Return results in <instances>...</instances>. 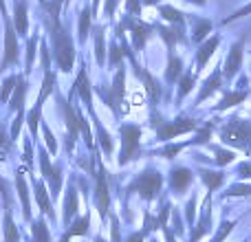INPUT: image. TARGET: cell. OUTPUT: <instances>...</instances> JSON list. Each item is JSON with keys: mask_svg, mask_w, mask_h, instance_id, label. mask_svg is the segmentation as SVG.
<instances>
[{"mask_svg": "<svg viewBox=\"0 0 251 242\" xmlns=\"http://www.w3.org/2000/svg\"><path fill=\"white\" fill-rule=\"evenodd\" d=\"M13 29H16L18 38H26L29 33V4L26 0H18L13 7Z\"/></svg>", "mask_w": 251, "mask_h": 242, "instance_id": "8", "label": "cell"}, {"mask_svg": "<svg viewBox=\"0 0 251 242\" xmlns=\"http://www.w3.org/2000/svg\"><path fill=\"white\" fill-rule=\"evenodd\" d=\"M4 242H20V234H18V227L13 225L9 209L4 212Z\"/></svg>", "mask_w": 251, "mask_h": 242, "instance_id": "21", "label": "cell"}, {"mask_svg": "<svg viewBox=\"0 0 251 242\" xmlns=\"http://www.w3.org/2000/svg\"><path fill=\"white\" fill-rule=\"evenodd\" d=\"M35 48H38V35H33V38L29 40V44H26V69H25V75L31 71V66H33V57H35Z\"/></svg>", "mask_w": 251, "mask_h": 242, "instance_id": "29", "label": "cell"}, {"mask_svg": "<svg viewBox=\"0 0 251 242\" xmlns=\"http://www.w3.org/2000/svg\"><path fill=\"white\" fill-rule=\"evenodd\" d=\"M223 141L243 150H251V123L243 119H229V123L223 128Z\"/></svg>", "mask_w": 251, "mask_h": 242, "instance_id": "2", "label": "cell"}, {"mask_svg": "<svg viewBox=\"0 0 251 242\" xmlns=\"http://www.w3.org/2000/svg\"><path fill=\"white\" fill-rule=\"evenodd\" d=\"M221 44V38H212L209 42H205L203 47H201V51H199V57H196V64H199V69H203L205 66V62L212 57V53L216 51V47Z\"/></svg>", "mask_w": 251, "mask_h": 242, "instance_id": "20", "label": "cell"}, {"mask_svg": "<svg viewBox=\"0 0 251 242\" xmlns=\"http://www.w3.org/2000/svg\"><path fill=\"white\" fill-rule=\"evenodd\" d=\"M238 174H240L243 178H251V163H243V165H240V168H238Z\"/></svg>", "mask_w": 251, "mask_h": 242, "instance_id": "45", "label": "cell"}, {"mask_svg": "<svg viewBox=\"0 0 251 242\" xmlns=\"http://www.w3.org/2000/svg\"><path fill=\"white\" fill-rule=\"evenodd\" d=\"M62 110H64V117H66V130H69V139H66V147L69 150H73V143H75V137H77V132H82L84 128V117L79 110H75L73 106H71V101H62Z\"/></svg>", "mask_w": 251, "mask_h": 242, "instance_id": "6", "label": "cell"}, {"mask_svg": "<svg viewBox=\"0 0 251 242\" xmlns=\"http://www.w3.org/2000/svg\"><path fill=\"white\" fill-rule=\"evenodd\" d=\"M42 132H44V139H47V147L51 150V154H55V152H57V141H55V137H53L51 128H49L47 123L42 125Z\"/></svg>", "mask_w": 251, "mask_h": 242, "instance_id": "33", "label": "cell"}, {"mask_svg": "<svg viewBox=\"0 0 251 242\" xmlns=\"http://www.w3.org/2000/svg\"><path fill=\"white\" fill-rule=\"evenodd\" d=\"M161 229H163V234H165V238H168V242H176V240H174V236H172V231L168 229V225L161 227Z\"/></svg>", "mask_w": 251, "mask_h": 242, "instance_id": "51", "label": "cell"}, {"mask_svg": "<svg viewBox=\"0 0 251 242\" xmlns=\"http://www.w3.org/2000/svg\"><path fill=\"white\" fill-rule=\"evenodd\" d=\"M31 236H33V242H51V236H49V229H47V225H44V220L33 222Z\"/></svg>", "mask_w": 251, "mask_h": 242, "instance_id": "23", "label": "cell"}, {"mask_svg": "<svg viewBox=\"0 0 251 242\" xmlns=\"http://www.w3.org/2000/svg\"><path fill=\"white\" fill-rule=\"evenodd\" d=\"M75 91L79 93V97H82V101L88 106V108H93L91 106V82H88V75H86V69L79 71L77 75V82H75Z\"/></svg>", "mask_w": 251, "mask_h": 242, "instance_id": "16", "label": "cell"}, {"mask_svg": "<svg viewBox=\"0 0 251 242\" xmlns=\"http://www.w3.org/2000/svg\"><path fill=\"white\" fill-rule=\"evenodd\" d=\"M128 242H143V234H132L128 238Z\"/></svg>", "mask_w": 251, "mask_h": 242, "instance_id": "52", "label": "cell"}, {"mask_svg": "<svg viewBox=\"0 0 251 242\" xmlns=\"http://www.w3.org/2000/svg\"><path fill=\"white\" fill-rule=\"evenodd\" d=\"M51 42H53L55 62L60 66V71L69 73L75 62V48H73V40L66 33L64 26L60 24V20H51Z\"/></svg>", "mask_w": 251, "mask_h": 242, "instance_id": "1", "label": "cell"}, {"mask_svg": "<svg viewBox=\"0 0 251 242\" xmlns=\"http://www.w3.org/2000/svg\"><path fill=\"white\" fill-rule=\"evenodd\" d=\"M161 183H163V178H161L159 172H154V169H146V172L139 174L137 181L128 187V192H139L146 200H152L156 194H159Z\"/></svg>", "mask_w": 251, "mask_h": 242, "instance_id": "5", "label": "cell"}, {"mask_svg": "<svg viewBox=\"0 0 251 242\" xmlns=\"http://www.w3.org/2000/svg\"><path fill=\"white\" fill-rule=\"evenodd\" d=\"M161 16H163L165 20H170V22H181V13H178L176 9H172V7H163L161 9Z\"/></svg>", "mask_w": 251, "mask_h": 242, "instance_id": "36", "label": "cell"}, {"mask_svg": "<svg viewBox=\"0 0 251 242\" xmlns=\"http://www.w3.org/2000/svg\"><path fill=\"white\" fill-rule=\"evenodd\" d=\"M91 18H93V11L91 9H82V13H79V40H86L88 35V29H91Z\"/></svg>", "mask_w": 251, "mask_h": 242, "instance_id": "25", "label": "cell"}, {"mask_svg": "<svg viewBox=\"0 0 251 242\" xmlns=\"http://www.w3.org/2000/svg\"><path fill=\"white\" fill-rule=\"evenodd\" d=\"M218 86H221V73H218V71H216V73H214L212 77L207 79V84H205V91L199 95V104H201V101H203V99H207V97L212 95V93L216 91Z\"/></svg>", "mask_w": 251, "mask_h": 242, "instance_id": "26", "label": "cell"}, {"mask_svg": "<svg viewBox=\"0 0 251 242\" xmlns=\"http://www.w3.org/2000/svg\"><path fill=\"white\" fill-rule=\"evenodd\" d=\"M122 57H124V51H122V48L113 47V51H110V64H115V66H117L119 62H122Z\"/></svg>", "mask_w": 251, "mask_h": 242, "instance_id": "42", "label": "cell"}, {"mask_svg": "<svg viewBox=\"0 0 251 242\" xmlns=\"http://www.w3.org/2000/svg\"><path fill=\"white\" fill-rule=\"evenodd\" d=\"M128 11L132 13V16H139V11H141V7H139V0H128Z\"/></svg>", "mask_w": 251, "mask_h": 242, "instance_id": "46", "label": "cell"}, {"mask_svg": "<svg viewBox=\"0 0 251 242\" xmlns=\"http://www.w3.org/2000/svg\"><path fill=\"white\" fill-rule=\"evenodd\" d=\"M95 242H104V238H97V240H95Z\"/></svg>", "mask_w": 251, "mask_h": 242, "instance_id": "54", "label": "cell"}, {"mask_svg": "<svg viewBox=\"0 0 251 242\" xmlns=\"http://www.w3.org/2000/svg\"><path fill=\"white\" fill-rule=\"evenodd\" d=\"M240 62H243V44H234L231 47V53H229V60H227V66H225V75L227 77H234L236 71L240 69Z\"/></svg>", "mask_w": 251, "mask_h": 242, "instance_id": "15", "label": "cell"}, {"mask_svg": "<svg viewBox=\"0 0 251 242\" xmlns=\"http://www.w3.org/2000/svg\"><path fill=\"white\" fill-rule=\"evenodd\" d=\"M190 130H194V121L192 119H176V121L165 123L163 128H159V139L161 141H168V139H174L176 134L190 132Z\"/></svg>", "mask_w": 251, "mask_h": 242, "instance_id": "9", "label": "cell"}, {"mask_svg": "<svg viewBox=\"0 0 251 242\" xmlns=\"http://www.w3.org/2000/svg\"><path fill=\"white\" fill-rule=\"evenodd\" d=\"M88 225H91V216L86 214V216H82L79 220L73 222V227H71V229L64 234L62 242H66L69 238H73V236H86V234H88Z\"/></svg>", "mask_w": 251, "mask_h": 242, "instance_id": "19", "label": "cell"}, {"mask_svg": "<svg viewBox=\"0 0 251 242\" xmlns=\"http://www.w3.org/2000/svg\"><path fill=\"white\" fill-rule=\"evenodd\" d=\"M16 185H18V194L22 200V214L25 220H31V205H29V192H26V181H25V172H16Z\"/></svg>", "mask_w": 251, "mask_h": 242, "instance_id": "12", "label": "cell"}, {"mask_svg": "<svg viewBox=\"0 0 251 242\" xmlns=\"http://www.w3.org/2000/svg\"><path fill=\"white\" fill-rule=\"evenodd\" d=\"M170 181H172V190L176 192V194H183L192 183V172L187 168H174Z\"/></svg>", "mask_w": 251, "mask_h": 242, "instance_id": "11", "label": "cell"}, {"mask_svg": "<svg viewBox=\"0 0 251 242\" xmlns=\"http://www.w3.org/2000/svg\"><path fill=\"white\" fill-rule=\"evenodd\" d=\"M69 194H66L64 198V222L69 225L71 218L77 214V190H75V185H69Z\"/></svg>", "mask_w": 251, "mask_h": 242, "instance_id": "17", "label": "cell"}, {"mask_svg": "<svg viewBox=\"0 0 251 242\" xmlns=\"http://www.w3.org/2000/svg\"><path fill=\"white\" fill-rule=\"evenodd\" d=\"M234 161V152H227V150H221V147H216V163L218 165H227Z\"/></svg>", "mask_w": 251, "mask_h": 242, "instance_id": "35", "label": "cell"}, {"mask_svg": "<svg viewBox=\"0 0 251 242\" xmlns=\"http://www.w3.org/2000/svg\"><path fill=\"white\" fill-rule=\"evenodd\" d=\"M115 7H117V0H108V2H106V16H113V11H115Z\"/></svg>", "mask_w": 251, "mask_h": 242, "instance_id": "49", "label": "cell"}, {"mask_svg": "<svg viewBox=\"0 0 251 242\" xmlns=\"http://www.w3.org/2000/svg\"><path fill=\"white\" fill-rule=\"evenodd\" d=\"M247 97V93H234V95H229V97H225L223 99V104L218 106V110H225V108H231V106H236V104H240V101Z\"/></svg>", "mask_w": 251, "mask_h": 242, "instance_id": "30", "label": "cell"}, {"mask_svg": "<svg viewBox=\"0 0 251 242\" xmlns=\"http://www.w3.org/2000/svg\"><path fill=\"white\" fill-rule=\"evenodd\" d=\"M40 115H42V108H35V106H33V110H29V113H26V125H29L31 134H33V141H35V137H38Z\"/></svg>", "mask_w": 251, "mask_h": 242, "instance_id": "27", "label": "cell"}, {"mask_svg": "<svg viewBox=\"0 0 251 242\" xmlns=\"http://www.w3.org/2000/svg\"><path fill=\"white\" fill-rule=\"evenodd\" d=\"M53 84H55V77H53L51 69L44 71V82H42V88H40V95H38V101H35V108H42L47 97L53 93Z\"/></svg>", "mask_w": 251, "mask_h": 242, "instance_id": "18", "label": "cell"}, {"mask_svg": "<svg viewBox=\"0 0 251 242\" xmlns=\"http://www.w3.org/2000/svg\"><path fill=\"white\" fill-rule=\"evenodd\" d=\"M97 132H100V143H101V147H104V152L106 154H113V141H110L108 132H106L100 123H97Z\"/></svg>", "mask_w": 251, "mask_h": 242, "instance_id": "32", "label": "cell"}, {"mask_svg": "<svg viewBox=\"0 0 251 242\" xmlns=\"http://www.w3.org/2000/svg\"><path fill=\"white\" fill-rule=\"evenodd\" d=\"M247 13H251V4H247V7H245V9H240V11H236L234 16H231V18H229V20H227V22L236 20V18H243V16H247Z\"/></svg>", "mask_w": 251, "mask_h": 242, "instance_id": "48", "label": "cell"}, {"mask_svg": "<svg viewBox=\"0 0 251 242\" xmlns=\"http://www.w3.org/2000/svg\"><path fill=\"white\" fill-rule=\"evenodd\" d=\"M181 150H183L181 143H176V145H168V147H163V150H161V156H165V159H174V156H176Z\"/></svg>", "mask_w": 251, "mask_h": 242, "instance_id": "37", "label": "cell"}, {"mask_svg": "<svg viewBox=\"0 0 251 242\" xmlns=\"http://www.w3.org/2000/svg\"><path fill=\"white\" fill-rule=\"evenodd\" d=\"M124 77H126V73L122 69L117 73V77H115V84H113L110 95H106V104H108L115 113H119V104H122V99H124Z\"/></svg>", "mask_w": 251, "mask_h": 242, "instance_id": "10", "label": "cell"}, {"mask_svg": "<svg viewBox=\"0 0 251 242\" xmlns=\"http://www.w3.org/2000/svg\"><path fill=\"white\" fill-rule=\"evenodd\" d=\"M104 29L97 26L95 29V57H97V64L104 66Z\"/></svg>", "mask_w": 251, "mask_h": 242, "instance_id": "24", "label": "cell"}, {"mask_svg": "<svg viewBox=\"0 0 251 242\" xmlns=\"http://www.w3.org/2000/svg\"><path fill=\"white\" fill-rule=\"evenodd\" d=\"M110 242H122L119 240V220L115 216H113V240Z\"/></svg>", "mask_w": 251, "mask_h": 242, "instance_id": "47", "label": "cell"}, {"mask_svg": "<svg viewBox=\"0 0 251 242\" xmlns=\"http://www.w3.org/2000/svg\"><path fill=\"white\" fill-rule=\"evenodd\" d=\"M35 198H38V205H40V209H42L44 216H51V220H55V214H53L51 200H49L47 187H44V183H42V181L35 183Z\"/></svg>", "mask_w": 251, "mask_h": 242, "instance_id": "13", "label": "cell"}, {"mask_svg": "<svg viewBox=\"0 0 251 242\" xmlns=\"http://www.w3.org/2000/svg\"><path fill=\"white\" fill-rule=\"evenodd\" d=\"M0 13H2V20L9 18V11H7V0H0Z\"/></svg>", "mask_w": 251, "mask_h": 242, "instance_id": "50", "label": "cell"}, {"mask_svg": "<svg viewBox=\"0 0 251 242\" xmlns=\"http://www.w3.org/2000/svg\"><path fill=\"white\" fill-rule=\"evenodd\" d=\"M247 194H251V187L247 185H234L227 192V196H247Z\"/></svg>", "mask_w": 251, "mask_h": 242, "instance_id": "38", "label": "cell"}, {"mask_svg": "<svg viewBox=\"0 0 251 242\" xmlns=\"http://www.w3.org/2000/svg\"><path fill=\"white\" fill-rule=\"evenodd\" d=\"M201 178L205 181V185H207V190H209V192L218 190V187L223 185V181H225V176H223V174H218V172H209V169H203V172H201Z\"/></svg>", "mask_w": 251, "mask_h": 242, "instance_id": "22", "label": "cell"}, {"mask_svg": "<svg viewBox=\"0 0 251 242\" xmlns=\"http://www.w3.org/2000/svg\"><path fill=\"white\" fill-rule=\"evenodd\" d=\"M95 198H97V209L100 216L106 218L108 214V205H110V194H108V181H106V169L97 168V185H95Z\"/></svg>", "mask_w": 251, "mask_h": 242, "instance_id": "7", "label": "cell"}, {"mask_svg": "<svg viewBox=\"0 0 251 242\" xmlns=\"http://www.w3.org/2000/svg\"><path fill=\"white\" fill-rule=\"evenodd\" d=\"M194 205H196V198H192L190 203H187V222H194Z\"/></svg>", "mask_w": 251, "mask_h": 242, "instance_id": "44", "label": "cell"}, {"mask_svg": "<svg viewBox=\"0 0 251 242\" xmlns=\"http://www.w3.org/2000/svg\"><path fill=\"white\" fill-rule=\"evenodd\" d=\"M18 77H20V75H9V77L4 79L2 88H0V101H9V95H11L13 88H16Z\"/></svg>", "mask_w": 251, "mask_h": 242, "instance_id": "28", "label": "cell"}, {"mask_svg": "<svg viewBox=\"0 0 251 242\" xmlns=\"http://www.w3.org/2000/svg\"><path fill=\"white\" fill-rule=\"evenodd\" d=\"M97 2H100V0H95V9H97Z\"/></svg>", "mask_w": 251, "mask_h": 242, "instance_id": "55", "label": "cell"}, {"mask_svg": "<svg viewBox=\"0 0 251 242\" xmlns=\"http://www.w3.org/2000/svg\"><path fill=\"white\" fill-rule=\"evenodd\" d=\"M132 33H134V44L141 48L143 42H146V38H148V26L146 24H134L132 26Z\"/></svg>", "mask_w": 251, "mask_h": 242, "instance_id": "31", "label": "cell"}, {"mask_svg": "<svg viewBox=\"0 0 251 242\" xmlns=\"http://www.w3.org/2000/svg\"><path fill=\"white\" fill-rule=\"evenodd\" d=\"M190 91H192V75H185V79L181 82V88H178V95L185 97Z\"/></svg>", "mask_w": 251, "mask_h": 242, "instance_id": "40", "label": "cell"}, {"mask_svg": "<svg viewBox=\"0 0 251 242\" xmlns=\"http://www.w3.org/2000/svg\"><path fill=\"white\" fill-rule=\"evenodd\" d=\"M231 227H234L231 222H225V225H223V229H221V234H216V238H214L212 242H223V240H225V236L231 231Z\"/></svg>", "mask_w": 251, "mask_h": 242, "instance_id": "43", "label": "cell"}, {"mask_svg": "<svg viewBox=\"0 0 251 242\" xmlns=\"http://www.w3.org/2000/svg\"><path fill=\"white\" fill-rule=\"evenodd\" d=\"M40 2H47V0H40Z\"/></svg>", "mask_w": 251, "mask_h": 242, "instance_id": "56", "label": "cell"}, {"mask_svg": "<svg viewBox=\"0 0 251 242\" xmlns=\"http://www.w3.org/2000/svg\"><path fill=\"white\" fill-rule=\"evenodd\" d=\"M192 2H199V4H203V2H205V0H192Z\"/></svg>", "mask_w": 251, "mask_h": 242, "instance_id": "53", "label": "cell"}, {"mask_svg": "<svg viewBox=\"0 0 251 242\" xmlns=\"http://www.w3.org/2000/svg\"><path fill=\"white\" fill-rule=\"evenodd\" d=\"M207 31H209V22L207 20L199 22V24H196V40H203L205 35H207Z\"/></svg>", "mask_w": 251, "mask_h": 242, "instance_id": "39", "label": "cell"}, {"mask_svg": "<svg viewBox=\"0 0 251 242\" xmlns=\"http://www.w3.org/2000/svg\"><path fill=\"white\" fill-rule=\"evenodd\" d=\"M181 73V60L178 57H170V66H168V79L172 82V79H176V75Z\"/></svg>", "mask_w": 251, "mask_h": 242, "instance_id": "34", "label": "cell"}, {"mask_svg": "<svg viewBox=\"0 0 251 242\" xmlns=\"http://www.w3.org/2000/svg\"><path fill=\"white\" fill-rule=\"evenodd\" d=\"M20 60V44H18V33L13 29L11 18H4V57L0 71L9 69V66H16Z\"/></svg>", "mask_w": 251, "mask_h": 242, "instance_id": "4", "label": "cell"}, {"mask_svg": "<svg viewBox=\"0 0 251 242\" xmlns=\"http://www.w3.org/2000/svg\"><path fill=\"white\" fill-rule=\"evenodd\" d=\"M139 139H141V128L139 125H132V123L122 125V154H119V165H126L128 161L137 159Z\"/></svg>", "mask_w": 251, "mask_h": 242, "instance_id": "3", "label": "cell"}, {"mask_svg": "<svg viewBox=\"0 0 251 242\" xmlns=\"http://www.w3.org/2000/svg\"><path fill=\"white\" fill-rule=\"evenodd\" d=\"M25 95H26V79L20 75L16 88H13V97H11V108L18 110V113H25Z\"/></svg>", "mask_w": 251, "mask_h": 242, "instance_id": "14", "label": "cell"}, {"mask_svg": "<svg viewBox=\"0 0 251 242\" xmlns=\"http://www.w3.org/2000/svg\"><path fill=\"white\" fill-rule=\"evenodd\" d=\"M209 134H212V125H205V128L199 132V137L194 139V143H205L209 139Z\"/></svg>", "mask_w": 251, "mask_h": 242, "instance_id": "41", "label": "cell"}]
</instances>
